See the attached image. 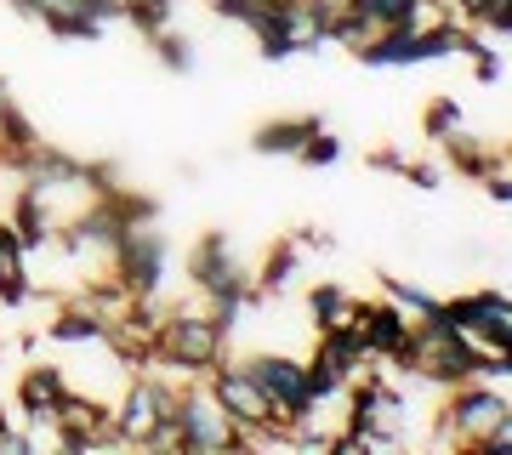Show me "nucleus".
Here are the masks:
<instances>
[{"label": "nucleus", "mask_w": 512, "mask_h": 455, "mask_svg": "<svg viewBox=\"0 0 512 455\" xmlns=\"http://www.w3.org/2000/svg\"><path fill=\"white\" fill-rule=\"evenodd\" d=\"M222 347H228V336L211 325V313H171V319H160V330H154V359L177 364L188 376H205V370L222 359Z\"/></svg>", "instance_id": "20e7f679"}, {"label": "nucleus", "mask_w": 512, "mask_h": 455, "mask_svg": "<svg viewBox=\"0 0 512 455\" xmlns=\"http://www.w3.org/2000/svg\"><path fill=\"white\" fill-rule=\"evenodd\" d=\"M501 416H512L501 382H456L450 387V410L439 416V433L456 438V444H478Z\"/></svg>", "instance_id": "0eeeda50"}, {"label": "nucleus", "mask_w": 512, "mask_h": 455, "mask_svg": "<svg viewBox=\"0 0 512 455\" xmlns=\"http://www.w3.org/2000/svg\"><path fill=\"white\" fill-rule=\"evenodd\" d=\"M12 228H18V239H23V251H29V256L46 251V239H52V205H46V194L23 188V194H18V217H12Z\"/></svg>", "instance_id": "4468645a"}, {"label": "nucleus", "mask_w": 512, "mask_h": 455, "mask_svg": "<svg viewBox=\"0 0 512 455\" xmlns=\"http://www.w3.org/2000/svg\"><path fill=\"white\" fill-rule=\"evenodd\" d=\"M188 268H194V285H200L205 296L245 291V285H251V279H245V268H239V256L228 251V245H222V234L205 239L200 251H194V262H188Z\"/></svg>", "instance_id": "9b49d317"}, {"label": "nucleus", "mask_w": 512, "mask_h": 455, "mask_svg": "<svg viewBox=\"0 0 512 455\" xmlns=\"http://www.w3.org/2000/svg\"><path fill=\"white\" fill-rule=\"evenodd\" d=\"M154 46H160V63L165 69H177V74H194V63H200V57H194V40L188 35H154Z\"/></svg>", "instance_id": "412c9836"}, {"label": "nucleus", "mask_w": 512, "mask_h": 455, "mask_svg": "<svg viewBox=\"0 0 512 455\" xmlns=\"http://www.w3.org/2000/svg\"><path fill=\"white\" fill-rule=\"evenodd\" d=\"M296 268H302V251H296V239H291V245H279V251L268 256V268L256 279V296H279L296 279Z\"/></svg>", "instance_id": "6ab92c4d"}, {"label": "nucleus", "mask_w": 512, "mask_h": 455, "mask_svg": "<svg viewBox=\"0 0 512 455\" xmlns=\"http://www.w3.org/2000/svg\"><path fill=\"white\" fill-rule=\"evenodd\" d=\"M313 359H325L336 376H359V364H365V347H359V336H353V325H336V330H319V353Z\"/></svg>", "instance_id": "2eb2a0df"}, {"label": "nucleus", "mask_w": 512, "mask_h": 455, "mask_svg": "<svg viewBox=\"0 0 512 455\" xmlns=\"http://www.w3.org/2000/svg\"><path fill=\"white\" fill-rule=\"evenodd\" d=\"M382 291H387V302H393V308L416 313V319L439 308V296H427L421 285H410V279H399V273H382Z\"/></svg>", "instance_id": "aec40b11"}, {"label": "nucleus", "mask_w": 512, "mask_h": 455, "mask_svg": "<svg viewBox=\"0 0 512 455\" xmlns=\"http://www.w3.org/2000/svg\"><path fill=\"white\" fill-rule=\"evenodd\" d=\"M439 313L467 336V342L490 347V353H507V342H512V302L501 291H473V296H456V302H439Z\"/></svg>", "instance_id": "1a4fd4ad"}, {"label": "nucleus", "mask_w": 512, "mask_h": 455, "mask_svg": "<svg viewBox=\"0 0 512 455\" xmlns=\"http://www.w3.org/2000/svg\"><path fill=\"white\" fill-rule=\"evenodd\" d=\"M473 40L461 23H439V29H376L370 40L353 46V57L365 63V69H410V63H439V57H467L473 52Z\"/></svg>", "instance_id": "f257e3e1"}, {"label": "nucleus", "mask_w": 512, "mask_h": 455, "mask_svg": "<svg viewBox=\"0 0 512 455\" xmlns=\"http://www.w3.org/2000/svg\"><path fill=\"white\" fill-rule=\"evenodd\" d=\"M404 171L416 177V188H439V182H444V171H439V165H404Z\"/></svg>", "instance_id": "7c9ffc66"}, {"label": "nucleus", "mask_w": 512, "mask_h": 455, "mask_svg": "<svg viewBox=\"0 0 512 455\" xmlns=\"http://www.w3.org/2000/svg\"><path fill=\"white\" fill-rule=\"evenodd\" d=\"M308 308H313V325L319 330H336V325H348L353 319V296L342 291V285H313Z\"/></svg>", "instance_id": "a211bd4d"}, {"label": "nucleus", "mask_w": 512, "mask_h": 455, "mask_svg": "<svg viewBox=\"0 0 512 455\" xmlns=\"http://www.w3.org/2000/svg\"><path fill=\"white\" fill-rule=\"evenodd\" d=\"M251 6H262V0H211V12H217V18H228V23H245V12H251Z\"/></svg>", "instance_id": "c85d7f7f"}, {"label": "nucleus", "mask_w": 512, "mask_h": 455, "mask_svg": "<svg viewBox=\"0 0 512 455\" xmlns=\"http://www.w3.org/2000/svg\"><path fill=\"white\" fill-rule=\"evenodd\" d=\"M319 126H325L319 114H302V120H274V126L256 131V154H302V143H308Z\"/></svg>", "instance_id": "dca6fc26"}, {"label": "nucleus", "mask_w": 512, "mask_h": 455, "mask_svg": "<svg viewBox=\"0 0 512 455\" xmlns=\"http://www.w3.org/2000/svg\"><path fill=\"white\" fill-rule=\"evenodd\" d=\"M456 131H461V109L450 103V97H439V103L427 109V137H439L444 143V137H456Z\"/></svg>", "instance_id": "393cba45"}, {"label": "nucleus", "mask_w": 512, "mask_h": 455, "mask_svg": "<svg viewBox=\"0 0 512 455\" xmlns=\"http://www.w3.org/2000/svg\"><path fill=\"white\" fill-rule=\"evenodd\" d=\"M205 387H211V399L222 404V416L239 427V444L245 450H256V444H285V421H279V410L262 393H256V382L245 376V364H211L205 370Z\"/></svg>", "instance_id": "7ed1b4c3"}, {"label": "nucleus", "mask_w": 512, "mask_h": 455, "mask_svg": "<svg viewBox=\"0 0 512 455\" xmlns=\"http://www.w3.org/2000/svg\"><path fill=\"white\" fill-rule=\"evenodd\" d=\"M171 427H177V450H188V455H217V450H234L239 444V427L222 416V404L211 399V387L177 393Z\"/></svg>", "instance_id": "39448f33"}, {"label": "nucleus", "mask_w": 512, "mask_h": 455, "mask_svg": "<svg viewBox=\"0 0 512 455\" xmlns=\"http://www.w3.org/2000/svg\"><path fill=\"white\" fill-rule=\"evenodd\" d=\"M245 376H251L256 393H262V399L279 410V421L313 416L308 364H302V359H285V353H256V359H245Z\"/></svg>", "instance_id": "6e6552de"}, {"label": "nucleus", "mask_w": 512, "mask_h": 455, "mask_svg": "<svg viewBox=\"0 0 512 455\" xmlns=\"http://www.w3.org/2000/svg\"><path fill=\"white\" fill-rule=\"evenodd\" d=\"M353 336H359V347H365V359H404V347H410V325L416 319H404V308H393V302H353Z\"/></svg>", "instance_id": "9d476101"}, {"label": "nucleus", "mask_w": 512, "mask_h": 455, "mask_svg": "<svg viewBox=\"0 0 512 455\" xmlns=\"http://www.w3.org/2000/svg\"><path fill=\"white\" fill-rule=\"evenodd\" d=\"M336 393H348V376H336L325 359H313L308 364V399L325 404V399H336Z\"/></svg>", "instance_id": "4be33fe9"}, {"label": "nucleus", "mask_w": 512, "mask_h": 455, "mask_svg": "<svg viewBox=\"0 0 512 455\" xmlns=\"http://www.w3.org/2000/svg\"><path fill=\"white\" fill-rule=\"evenodd\" d=\"M467 57H473V74L484 80V86H495V80H501V57H495L484 40H473V52H467Z\"/></svg>", "instance_id": "a878e982"}, {"label": "nucleus", "mask_w": 512, "mask_h": 455, "mask_svg": "<svg viewBox=\"0 0 512 455\" xmlns=\"http://www.w3.org/2000/svg\"><path fill=\"white\" fill-rule=\"evenodd\" d=\"M29 251H23V239L12 222H0V302L6 308H23L29 302Z\"/></svg>", "instance_id": "ddd939ff"}, {"label": "nucleus", "mask_w": 512, "mask_h": 455, "mask_svg": "<svg viewBox=\"0 0 512 455\" xmlns=\"http://www.w3.org/2000/svg\"><path fill=\"white\" fill-rule=\"evenodd\" d=\"M114 268H120V291L131 302H154L160 296L165 268H171V245H165V228H154L148 211H126L120 239H114Z\"/></svg>", "instance_id": "f03ea898"}, {"label": "nucleus", "mask_w": 512, "mask_h": 455, "mask_svg": "<svg viewBox=\"0 0 512 455\" xmlns=\"http://www.w3.org/2000/svg\"><path fill=\"white\" fill-rule=\"evenodd\" d=\"M473 23H478V29H484V35L507 40V29H512V0H478Z\"/></svg>", "instance_id": "5701e85b"}, {"label": "nucleus", "mask_w": 512, "mask_h": 455, "mask_svg": "<svg viewBox=\"0 0 512 455\" xmlns=\"http://www.w3.org/2000/svg\"><path fill=\"white\" fill-rule=\"evenodd\" d=\"M0 427H6V410H0Z\"/></svg>", "instance_id": "2f4dec72"}, {"label": "nucleus", "mask_w": 512, "mask_h": 455, "mask_svg": "<svg viewBox=\"0 0 512 455\" xmlns=\"http://www.w3.org/2000/svg\"><path fill=\"white\" fill-rule=\"evenodd\" d=\"M52 342H63V347H80V342H114V325L103 319V313H92V308H69L63 319L52 325Z\"/></svg>", "instance_id": "f3484780"}, {"label": "nucleus", "mask_w": 512, "mask_h": 455, "mask_svg": "<svg viewBox=\"0 0 512 455\" xmlns=\"http://www.w3.org/2000/svg\"><path fill=\"white\" fill-rule=\"evenodd\" d=\"M296 160H302V165H336V160H342V137H330V131L319 126L308 143H302V154H296Z\"/></svg>", "instance_id": "b1692460"}, {"label": "nucleus", "mask_w": 512, "mask_h": 455, "mask_svg": "<svg viewBox=\"0 0 512 455\" xmlns=\"http://www.w3.org/2000/svg\"><path fill=\"white\" fill-rule=\"evenodd\" d=\"M484 188H490V200H495V205H507V200H512V182H507V171H484Z\"/></svg>", "instance_id": "c756f323"}, {"label": "nucleus", "mask_w": 512, "mask_h": 455, "mask_svg": "<svg viewBox=\"0 0 512 455\" xmlns=\"http://www.w3.org/2000/svg\"><path fill=\"white\" fill-rule=\"evenodd\" d=\"M63 399H69V382H63V370H52V364H35V370H23V382H18V410L29 421H46L52 427V416L63 410Z\"/></svg>", "instance_id": "f8f14e48"}, {"label": "nucleus", "mask_w": 512, "mask_h": 455, "mask_svg": "<svg viewBox=\"0 0 512 455\" xmlns=\"http://www.w3.org/2000/svg\"><path fill=\"white\" fill-rule=\"evenodd\" d=\"M35 450V438L18 433V427H0V455H29Z\"/></svg>", "instance_id": "cd10ccee"}, {"label": "nucleus", "mask_w": 512, "mask_h": 455, "mask_svg": "<svg viewBox=\"0 0 512 455\" xmlns=\"http://www.w3.org/2000/svg\"><path fill=\"white\" fill-rule=\"evenodd\" d=\"M507 444H512V416H501V421L490 427V433H484V438L473 444V450H478V455H501Z\"/></svg>", "instance_id": "bb28decb"}, {"label": "nucleus", "mask_w": 512, "mask_h": 455, "mask_svg": "<svg viewBox=\"0 0 512 455\" xmlns=\"http://www.w3.org/2000/svg\"><path fill=\"white\" fill-rule=\"evenodd\" d=\"M171 404H177V393H171L160 376H137V382H126L120 404L109 410L114 438H120V444H148V438L171 421Z\"/></svg>", "instance_id": "423d86ee"}]
</instances>
